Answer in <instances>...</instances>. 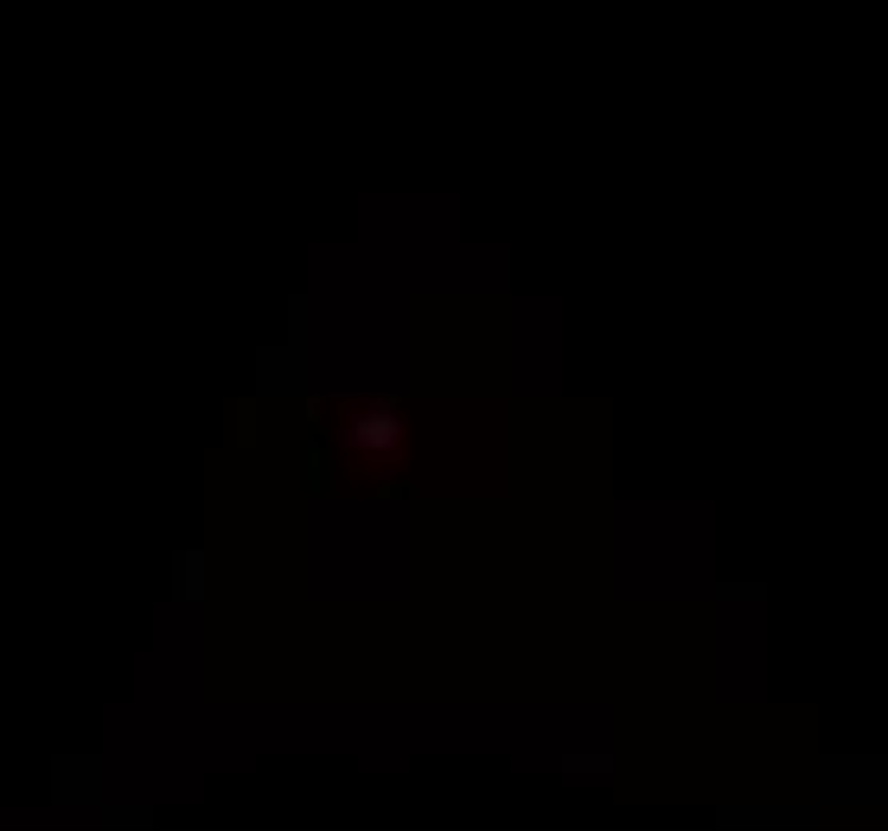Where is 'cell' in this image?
Instances as JSON below:
<instances>
[{
    "mask_svg": "<svg viewBox=\"0 0 888 831\" xmlns=\"http://www.w3.org/2000/svg\"><path fill=\"white\" fill-rule=\"evenodd\" d=\"M352 448H390L397 442V416H358V429L346 435Z\"/></svg>",
    "mask_w": 888,
    "mask_h": 831,
    "instance_id": "cell-1",
    "label": "cell"
}]
</instances>
